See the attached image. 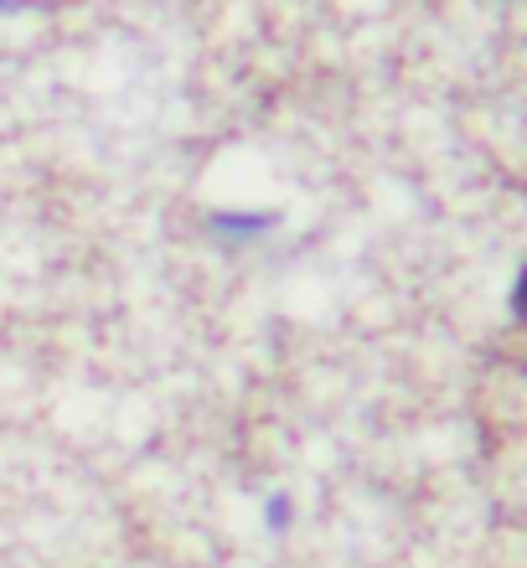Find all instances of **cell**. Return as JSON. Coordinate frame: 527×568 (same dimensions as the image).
<instances>
[{
    "label": "cell",
    "instance_id": "obj_1",
    "mask_svg": "<svg viewBox=\"0 0 527 568\" xmlns=\"http://www.w3.org/2000/svg\"><path fill=\"white\" fill-rule=\"evenodd\" d=\"M274 223H280L274 212H217V217H212V227H217V233H233V239H254V233H270Z\"/></svg>",
    "mask_w": 527,
    "mask_h": 568
},
{
    "label": "cell",
    "instance_id": "obj_2",
    "mask_svg": "<svg viewBox=\"0 0 527 568\" xmlns=\"http://www.w3.org/2000/svg\"><path fill=\"white\" fill-rule=\"evenodd\" d=\"M513 315L517 321H527V270L517 274V284H513Z\"/></svg>",
    "mask_w": 527,
    "mask_h": 568
},
{
    "label": "cell",
    "instance_id": "obj_3",
    "mask_svg": "<svg viewBox=\"0 0 527 568\" xmlns=\"http://www.w3.org/2000/svg\"><path fill=\"white\" fill-rule=\"evenodd\" d=\"M31 0H0V16H16V11H27Z\"/></svg>",
    "mask_w": 527,
    "mask_h": 568
}]
</instances>
